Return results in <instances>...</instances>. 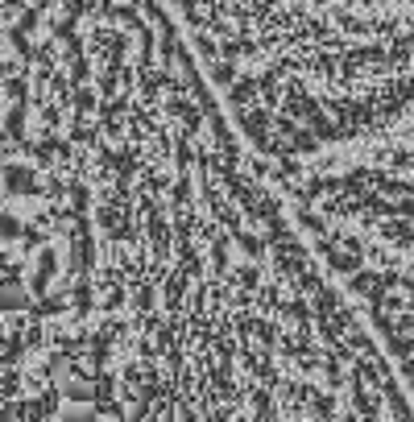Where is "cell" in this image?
Masks as SVG:
<instances>
[{"mask_svg":"<svg viewBox=\"0 0 414 422\" xmlns=\"http://www.w3.org/2000/svg\"><path fill=\"white\" fill-rule=\"evenodd\" d=\"M294 216L336 228L385 257L414 261V120L389 137L274 174Z\"/></svg>","mask_w":414,"mask_h":422,"instance_id":"obj_1","label":"cell"},{"mask_svg":"<svg viewBox=\"0 0 414 422\" xmlns=\"http://www.w3.org/2000/svg\"><path fill=\"white\" fill-rule=\"evenodd\" d=\"M303 220V216H298ZM319 261L331 269L340 290L348 294L369 335L377 340L394 381L402 385L414 410V261L385 257L377 249L352 240L336 228L303 220Z\"/></svg>","mask_w":414,"mask_h":422,"instance_id":"obj_2","label":"cell"}]
</instances>
